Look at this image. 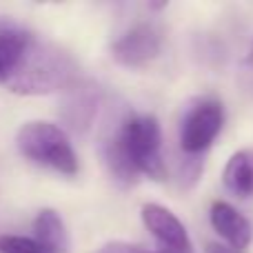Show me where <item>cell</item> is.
Returning a JSON list of instances; mask_svg holds the SVG:
<instances>
[{
    "instance_id": "4",
    "label": "cell",
    "mask_w": 253,
    "mask_h": 253,
    "mask_svg": "<svg viewBox=\"0 0 253 253\" xmlns=\"http://www.w3.org/2000/svg\"><path fill=\"white\" fill-rule=\"evenodd\" d=\"M224 125V107L215 98H198L180 123V147L189 158H198L215 142Z\"/></svg>"
},
{
    "instance_id": "9",
    "label": "cell",
    "mask_w": 253,
    "mask_h": 253,
    "mask_svg": "<svg viewBox=\"0 0 253 253\" xmlns=\"http://www.w3.org/2000/svg\"><path fill=\"white\" fill-rule=\"evenodd\" d=\"M209 220L211 227L218 231L220 238L227 240L229 247L238 251H245L253 240V227L251 222L240 213L238 209H233L229 202H213L209 209Z\"/></svg>"
},
{
    "instance_id": "7",
    "label": "cell",
    "mask_w": 253,
    "mask_h": 253,
    "mask_svg": "<svg viewBox=\"0 0 253 253\" xmlns=\"http://www.w3.org/2000/svg\"><path fill=\"white\" fill-rule=\"evenodd\" d=\"M102 107V91L96 83H78L67 91V100L60 116L71 131L83 135L93 125Z\"/></svg>"
},
{
    "instance_id": "12",
    "label": "cell",
    "mask_w": 253,
    "mask_h": 253,
    "mask_svg": "<svg viewBox=\"0 0 253 253\" xmlns=\"http://www.w3.org/2000/svg\"><path fill=\"white\" fill-rule=\"evenodd\" d=\"M0 253H53L36 238L27 236H0Z\"/></svg>"
},
{
    "instance_id": "11",
    "label": "cell",
    "mask_w": 253,
    "mask_h": 253,
    "mask_svg": "<svg viewBox=\"0 0 253 253\" xmlns=\"http://www.w3.org/2000/svg\"><path fill=\"white\" fill-rule=\"evenodd\" d=\"M34 238L53 253H67V229L53 209H42L34 220Z\"/></svg>"
},
{
    "instance_id": "5",
    "label": "cell",
    "mask_w": 253,
    "mask_h": 253,
    "mask_svg": "<svg viewBox=\"0 0 253 253\" xmlns=\"http://www.w3.org/2000/svg\"><path fill=\"white\" fill-rule=\"evenodd\" d=\"M165 36L151 20L133 22L111 42V56L123 67H144L156 60L162 51Z\"/></svg>"
},
{
    "instance_id": "15",
    "label": "cell",
    "mask_w": 253,
    "mask_h": 253,
    "mask_svg": "<svg viewBox=\"0 0 253 253\" xmlns=\"http://www.w3.org/2000/svg\"><path fill=\"white\" fill-rule=\"evenodd\" d=\"M247 67H249V71L253 74V42H251V49H249V58H247Z\"/></svg>"
},
{
    "instance_id": "14",
    "label": "cell",
    "mask_w": 253,
    "mask_h": 253,
    "mask_svg": "<svg viewBox=\"0 0 253 253\" xmlns=\"http://www.w3.org/2000/svg\"><path fill=\"white\" fill-rule=\"evenodd\" d=\"M207 253H242V251L233 249L229 245H220V242H209L207 245Z\"/></svg>"
},
{
    "instance_id": "1",
    "label": "cell",
    "mask_w": 253,
    "mask_h": 253,
    "mask_svg": "<svg viewBox=\"0 0 253 253\" xmlns=\"http://www.w3.org/2000/svg\"><path fill=\"white\" fill-rule=\"evenodd\" d=\"M105 162L120 182H135L138 175L165 180L162 131L153 116L129 114L116 120L102 140Z\"/></svg>"
},
{
    "instance_id": "3",
    "label": "cell",
    "mask_w": 253,
    "mask_h": 253,
    "mask_svg": "<svg viewBox=\"0 0 253 253\" xmlns=\"http://www.w3.org/2000/svg\"><path fill=\"white\" fill-rule=\"evenodd\" d=\"M16 147L29 162L67 175V178L80 171L74 144L58 125L44 123V120L22 125L16 135Z\"/></svg>"
},
{
    "instance_id": "6",
    "label": "cell",
    "mask_w": 253,
    "mask_h": 253,
    "mask_svg": "<svg viewBox=\"0 0 253 253\" xmlns=\"http://www.w3.org/2000/svg\"><path fill=\"white\" fill-rule=\"evenodd\" d=\"M140 215H142L144 227L167 247L169 253H191V240H189L187 229L178 220V215H173L167 207L147 202L140 209Z\"/></svg>"
},
{
    "instance_id": "2",
    "label": "cell",
    "mask_w": 253,
    "mask_h": 253,
    "mask_svg": "<svg viewBox=\"0 0 253 253\" xmlns=\"http://www.w3.org/2000/svg\"><path fill=\"white\" fill-rule=\"evenodd\" d=\"M80 83V67L76 58L60 44L34 36L22 56L13 78L4 87L20 96H47L69 91Z\"/></svg>"
},
{
    "instance_id": "13",
    "label": "cell",
    "mask_w": 253,
    "mask_h": 253,
    "mask_svg": "<svg viewBox=\"0 0 253 253\" xmlns=\"http://www.w3.org/2000/svg\"><path fill=\"white\" fill-rule=\"evenodd\" d=\"M96 253H156V251L140 249V247L129 245V242H107V245H102ZM165 253H169V251H165Z\"/></svg>"
},
{
    "instance_id": "10",
    "label": "cell",
    "mask_w": 253,
    "mask_h": 253,
    "mask_svg": "<svg viewBox=\"0 0 253 253\" xmlns=\"http://www.w3.org/2000/svg\"><path fill=\"white\" fill-rule=\"evenodd\" d=\"M222 182L233 196L251 198L253 196V153L238 151L229 158L222 171Z\"/></svg>"
},
{
    "instance_id": "8",
    "label": "cell",
    "mask_w": 253,
    "mask_h": 253,
    "mask_svg": "<svg viewBox=\"0 0 253 253\" xmlns=\"http://www.w3.org/2000/svg\"><path fill=\"white\" fill-rule=\"evenodd\" d=\"M34 34L11 18H0V84L13 78L22 56L27 53Z\"/></svg>"
}]
</instances>
